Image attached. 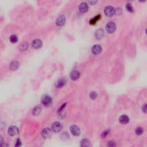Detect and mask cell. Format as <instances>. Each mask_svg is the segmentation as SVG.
Returning a JSON list of instances; mask_svg holds the SVG:
<instances>
[{"instance_id":"14","label":"cell","mask_w":147,"mask_h":147,"mask_svg":"<svg viewBox=\"0 0 147 147\" xmlns=\"http://www.w3.org/2000/svg\"><path fill=\"white\" fill-rule=\"evenodd\" d=\"M105 33L103 30L102 29H99L95 33V38L97 39H101L104 36Z\"/></svg>"},{"instance_id":"8","label":"cell","mask_w":147,"mask_h":147,"mask_svg":"<svg viewBox=\"0 0 147 147\" xmlns=\"http://www.w3.org/2000/svg\"><path fill=\"white\" fill-rule=\"evenodd\" d=\"M51 134H52V131H51V129L49 128H46L42 131L41 135L42 137L44 139H48L51 136Z\"/></svg>"},{"instance_id":"15","label":"cell","mask_w":147,"mask_h":147,"mask_svg":"<svg viewBox=\"0 0 147 147\" xmlns=\"http://www.w3.org/2000/svg\"><path fill=\"white\" fill-rule=\"evenodd\" d=\"M66 84V81L63 79H59L56 83V86L57 88H61L63 87L64 85Z\"/></svg>"},{"instance_id":"32","label":"cell","mask_w":147,"mask_h":147,"mask_svg":"<svg viewBox=\"0 0 147 147\" xmlns=\"http://www.w3.org/2000/svg\"><path fill=\"white\" fill-rule=\"evenodd\" d=\"M139 1L141 2H145V1H146V0H139Z\"/></svg>"},{"instance_id":"28","label":"cell","mask_w":147,"mask_h":147,"mask_svg":"<svg viewBox=\"0 0 147 147\" xmlns=\"http://www.w3.org/2000/svg\"><path fill=\"white\" fill-rule=\"evenodd\" d=\"M21 145V141L20 139H18L16 141V145L15 146L16 147H20Z\"/></svg>"},{"instance_id":"2","label":"cell","mask_w":147,"mask_h":147,"mask_svg":"<svg viewBox=\"0 0 147 147\" xmlns=\"http://www.w3.org/2000/svg\"><path fill=\"white\" fill-rule=\"evenodd\" d=\"M41 102L42 103V104L45 106H50L51 104H52V98L49 95H44L43 97L41 98Z\"/></svg>"},{"instance_id":"12","label":"cell","mask_w":147,"mask_h":147,"mask_svg":"<svg viewBox=\"0 0 147 147\" xmlns=\"http://www.w3.org/2000/svg\"><path fill=\"white\" fill-rule=\"evenodd\" d=\"M129 121V118L127 115H122L119 117V122L121 124H127Z\"/></svg>"},{"instance_id":"6","label":"cell","mask_w":147,"mask_h":147,"mask_svg":"<svg viewBox=\"0 0 147 147\" xmlns=\"http://www.w3.org/2000/svg\"><path fill=\"white\" fill-rule=\"evenodd\" d=\"M66 18L64 15H60L58 17L56 21V24L58 27H62L65 24Z\"/></svg>"},{"instance_id":"7","label":"cell","mask_w":147,"mask_h":147,"mask_svg":"<svg viewBox=\"0 0 147 147\" xmlns=\"http://www.w3.org/2000/svg\"><path fill=\"white\" fill-rule=\"evenodd\" d=\"M69 130H70V132L72 135L75 136H79L81 134V131H80L79 128L76 125L71 126Z\"/></svg>"},{"instance_id":"22","label":"cell","mask_w":147,"mask_h":147,"mask_svg":"<svg viewBox=\"0 0 147 147\" xmlns=\"http://www.w3.org/2000/svg\"><path fill=\"white\" fill-rule=\"evenodd\" d=\"M97 96H98V95H97V93L95 91H93L90 92V97L91 99H96V98H97Z\"/></svg>"},{"instance_id":"13","label":"cell","mask_w":147,"mask_h":147,"mask_svg":"<svg viewBox=\"0 0 147 147\" xmlns=\"http://www.w3.org/2000/svg\"><path fill=\"white\" fill-rule=\"evenodd\" d=\"M80 77V73L78 71H73L70 74V78L73 81H76Z\"/></svg>"},{"instance_id":"33","label":"cell","mask_w":147,"mask_h":147,"mask_svg":"<svg viewBox=\"0 0 147 147\" xmlns=\"http://www.w3.org/2000/svg\"><path fill=\"white\" fill-rule=\"evenodd\" d=\"M128 1H132V0H128Z\"/></svg>"},{"instance_id":"30","label":"cell","mask_w":147,"mask_h":147,"mask_svg":"<svg viewBox=\"0 0 147 147\" xmlns=\"http://www.w3.org/2000/svg\"><path fill=\"white\" fill-rule=\"evenodd\" d=\"M142 110H143V111L144 113H147V105L146 104H145L144 106H143Z\"/></svg>"},{"instance_id":"25","label":"cell","mask_w":147,"mask_h":147,"mask_svg":"<svg viewBox=\"0 0 147 147\" xmlns=\"http://www.w3.org/2000/svg\"><path fill=\"white\" fill-rule=\"evenodd\" d=\"M110 129L106 130V131H105L104 132L102 133V135H101V137H102V138H105V137H106V136H107V135L110 133Z\"/></svg>"},{"instance_id":"3","label":"cell","mask_w":147,"mask_h":147,"mask_svg":"<svg viewBox=\"0 0 147 147\" xmlns=\"http://www.w3.org/2000/svg\"><path fill=\"white\" fill-rule=\"evenodd\" d=\"M117 27L114 22H109L107 24L106 26V30L109 33H113L116 30Z\"/></svg>"},{"instance_id":"27","label":"cell","mask_w":147,"mask_h":147,"mask_svg":"<svg viewBox=\"0 0 147 147\" xmlns=\"http://www.w3.org/2000/svg\"><path fill=\"white\" fill-rule=\"evenodd\" d=\"M115 143L114 141H110L108 143V144H107V146L108 147H115Z\"/></svg>"},{"instance_id":"18","label":"cell","mask_w":147,"mask_h":147,"mask_svg":"<svg viewBox=\"0 0 147 147\" xmlns=\"http://www.w3.org/2000/svg\"><path fill=\"white\" fill-rule=\"evenodd\" d=\"M29 45L27 42H24L20 46V50L21 51H25L28 48Z\"/></svg>"},{"instance_id":"21","label":"cell","mask_w":147,"mask_h":147,"mask_svg":"<svg viewBox=\"0 0 147 147\" xmlns=\"http://www.w3.org/2000/svg\"><path fill=\"white\" fill-rule=\"evenodd\" d=\"M40 111V108L39 107H36L32 110V114L34 115H37L39 114Z\"/></svg>"},{"instance_id":"24","label":"cell","mask_w":147,"mask_h":147,"mask_svg":"<svg viewBox=\"0 0 147 147\" xmlns=\"http://www.w3.org/2000/svg\"><path fill=\"white\" fill-rule=\"evenodd\" d=\"M126 9H127V10H128L129 12H133L134 10L133 7H132V5L130 4H127V5H126Z\"/></svg>"},{"instance_id":"4","label":"cell","mask_w":147,"mask_h":147,"mask_svg":"<svg viewBox=\"0 0 147 147\" xmlns=\"http://www.w3.org/2000/svg\"><path fill=\"white\" fill-rule=\"evenodd\" d=\"M62 124L59 122H55L52 125L51 129L55 132H59L62 129Z\"/></svg>"},{"instance_id":"17","label":"cell","mask_w":147,"mask_h":147,"mask_svg":"<svg viewBox=\"0 0 147 147\" xmlns=\"http://www.w3.org/2000/svg\"><path fill=\"white\" fill-rule=\"evenodd\" d=\"M101 17V15L100 14H98V15L96 16H95L94 17H93V18H91V20H90V24L91 25H94L95 24V23H97V21H98V20H99V19H100Z\"/></svg>"},{"instance_id":"20","label":"cell","mask_w":147,"mask_h":147,"mask_svg":"<svg viewBox=\"0 0 147 147\" xmlns=\"http://www.w3.org/2000/svg\"><path fill=\"white\" fill-rule=\"evenodd\" d=\"M10 41L12 43H16L18 41V37L15 35H13L10 37Z\"/></svg>"},{"instance_id":"16","label":"cell","mask_w":147,"mask_h":147,"mask_svg":"<svg viewBox=\"0 0 147 147\" xmlns=\"http://www.w3.org/2000/svg\"><path fill=\"white\" fill-rule=\"evenodd\" d=\"M19 62H18L17 61H14L10 64V68L12 70H16L19 67Z\"/></svg>"},{"instance_id":"11","label":"cell","mask_w":147,"mask_h":147,"mask_svg":"<svg viewBox=\"0 0 147 147\" xmlns=\"http://www.w3.org/2000/svg\"><path fill=\"white\" fill-rule=\"evenodd\" d=\"M79 10L82 13H85L87 12L89 10V6H88L87 4L85 3V2L81 3L79 6Z\"/></svg>"},{"instance_id":"5","label":"cell","mask_w":147,"mask_h":147,"mask_svg":"<svg viewBox=\"0 0 147 147\" xmlns=\"http://www.w3.org/2000/svg\"><path fill=\"white\" fill-rule=\"evenodd\" d=\"M102 47L99 44H95L92 47L91 52L94 55H98L100 54L102 52Z\"/></svg>"},{"instance_id":"26","label":"cell","mask_w":147,"mask_h":147,"mask_svg":"<svg viewBox=\"0 0 147 147\" xmlns=\"http://www.w3.org/2000/svg\"><path fill=\"white\" fill-rule=\"evenodd\" d=\"M88 3L91 5H94L98 2V0H87Z\"/></svg>"},{"instance_id":"9","label":"cell","mask_w":147,"mask_h":147,"mask_svg":"<svg viewBox=\"0 0 147 147\" xmlns=\"http://www.w3.org/2000/svg\"><path fill=\"white\" fill-rule=\"evenodd\" d=\"M43 45V43L40 39H35L32 43V47L34 49H39Z\"/></svg>"},{"instance_id":"10","label":"cell","mask_w":147,"mask_h":147,"mask_svg":"<svg viewBox=\"0 0 147 147\" xmlns=\"http://www.w3.org/2000/svg\"><path fill=\"white\" fill-rule=\"evenodd\" d=\"M18 129L16 127L14 126H12L8 129V133L10 136H15L18 133Z\"/></svg>"},{"instance_id":"1","label":"cell","mask_w":147,"mask_h":147,"mask_svg":"<svg viewBox=\"0 0 147 147\" xmlns=\"http://www.w3.org/2000/svg\"><path fill=\"white\" fill-rule=\"evenodd\" d=\"M104 13L106 16L109 17L113 16L115 13V9L111 6H107L105 8Z\"/></svg>"},{"instance_id":"23","label":"cell","mask_w":147,"mask_h":147,"mask_svg":"<svg viewBox=\"0 0 147 147\" xmlns=\"http://www.w3.org/2000/svg\"><path fill=\"white\" fill-rule=\"evenodd\" d=\"M136 133L137 135H142L144 132V130H143V128H141V127H139L136 129Z\"/></svg>"},{"instance_id":"31","label":"cell","mask_w":147,"mask_h":147,"mask_svg":"<svg viewBox=\"0 0 147 147\" xmlns=\"http://www.w3.org/2000/svg\"><path fill=\"white\" fill-rule=\"evenodd\" d=\"M4 143L3 142V138H2V136H0V145H1V144H2Z\"/></svg>"},{"instance_id":"29","label":"cell","mask_w":147,"mask_h":147,"mask_svg":"<svg viewBox=\"0 0 147 147\" xmlns=\"http://www.w3.org/2000/svg\"><path fill=\"white\" fill-rule=\"evenodd\" d=\"M65 105H66V103H64L63 105H61V107H59V110H58V112H60V111H61L63 110V109L65 107Z\"/></svg>"},{"instance_id":"19","label":"cell","mask_w":147,"mask_h":147,"mask_svg":"<svg viewBox=\"0 0 147 147\" xmlns=\"http://www.w3.org/2000/svg\"><path fill=\"white\" fill-rule=\"evenodd\" d=\"M90 145V141L87 139H83L81 143V147H89Z\"/></svg>"}]
</instances>
